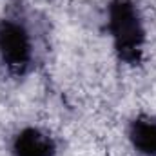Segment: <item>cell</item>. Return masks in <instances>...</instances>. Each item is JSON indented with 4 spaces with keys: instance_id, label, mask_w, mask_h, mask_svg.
<instances>
[{
    "instance_id": "7a4b0ae2",
    "label": "cell",
    "mask_w": 156,
    "mask_h": 156,
    "mask_svg": "<svg viewBox=\"0 0 156 156\" xmlns=\"http://www.w3.org/2000/svg\"><path fill=\"white\" fill-rule=\"evenodd\" d=\"M0 56L13 73H24L31 60V44L26 29L11 20L0 22Z\"/></svg>"
},
{
    "instance_id": "6da1fadb",
    "label": "cell",
    "mask_w": 156,
    "mask_h": 156,
    "mask_svg": "<svg viewBox=\"0 0 156 156\" xmlns=\"http://www.w3.org/2000/svg\"><path fill=\"white\" fill-rule=\"evenodd\" d=\"M109 31L118 55L125 62H138L142 56L144 29L134 5L129 0H115L109 5Z\"/></svg>"
},
{
    "instance_id": "3957f363",
    "label": "cell",
    "mask_w": 156,
    "mask_h": 156,
    "mask_svg": "<svg viewBox=\"0 0 156 156\" xmlns=\"http://www.w3.org/2000/svg\"><path fill=\"white\" fill-rule=\"evenodd\" d=\"M15 156H53L55 142L38 129H24L13 144Z\"/></svg>"
},
{
    "instance_id": "277c9868",
    "label": "cell",
    "mask_w": 156,
    "mask_h": 156,
    "mask_svg": "<svg viewBox=\"0 0 156 156\" xmlns=\"http://www.w3.org/2000/svg\"><path fill=\"white\" fill-rule=\"evenodd\" d=\"M133 145L149 156H156V122L151 118H138L129 131Z\"/></svg>"
}]
</instances>
